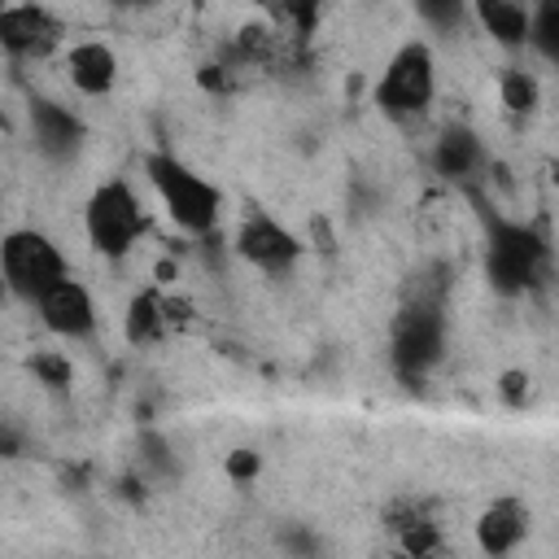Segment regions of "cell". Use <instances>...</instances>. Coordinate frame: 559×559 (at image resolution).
I'll return each instance as SVG.
<instances>
[{"mask_svg":"<svg viewBox=\"0 0 559 559\" xmlns=\"http://www.w3.org/2000/svg\"><path fill=\"white\" fill-rule=\"evenodd\" d=\"M144 170H148V183H153L157 201L166 205V214H170V223L179 231L214 236L218 214H223V192L205 175H197L188 162H179L170 153H148Z\"/></svg>","mask_w":559,"mask_h":559,"instance_id":"1","label":"cell"},{"mask_svg":"<svg viewBox=\"0 0 559 559\" xmlns=\"http://www.w3.org/2000/svg\"><path fill=\"white\" fill-rule=\"evenodd\" d=\"M445 354V301L441 288H415L393 319L389 358L402 380H424Z\"/></svg>","mask_w":559,"mask_h":559,"instance_id":"2","label":"cell"},{"mask_svg":"<svg viewBox=\"0 0 559 559\" xmlns=\"http://www.w3.org/2000/svg\"><path fill=\"white\" fill-rule=\"evenodd\" d=\"M489 227V245H485V271L489 284L507 297L528 293L542 271H546V240L537 227L515 223V218H485Z\"/></svg>","mask_w":559,"mask_h":559,"instance_id":"3","label":"cell"},{"mask_svg":"<svg viewBox=\"0 0 559 559\" xmlns=\"http://www.w3.org/2000/svg\"><path fill=\"white\" fill-rule=\"evenodd\" d=\"M437 96V61H432V48L424 39H411L402 44L380 83H376V105L393 118V122H411V118H424L428 105Z\"/></svg>","mask_w":559,"mask_h":559,"instance_id":"4","label":"cell"},{"mask_svg":"<svg viewBox=\"0 0 559 559\" xmlns=\"http://www.w3.org/2000/svg\"><path fill=\"white\" fill-rule=\"evenodd\" d=\"M83 227L100 258H109V262L127 258L144 236V210H140V197L131 192V183L127 179L100 183L83 205Z\"/></svg>","mask_w":559,"mask_h":559,"instance_id":"5","label":"cell"},{"mask_svg":"<svg viewBox=\"0 0 559 559\" xmlns=\"http://www.w3.org/2000/svg\"><path fill=\"white\" fill-rule=\"evenodd\" d=\"M0 266L9 280V293L22 301H39L48 288H57L61 280H70L66 271V253L52 245V236L35 231V227H17L4 236L0 245Z\"/></svg>","mask_w":559,"mask_h":559,"instance_id":"6","label":"cell"},{"mask_svg":"<svg viewBox=\"0 0 559 559\" xmlns=\"http://www.w3.org/2000/svg\"><path fill=\"white\" fill-rule=\"evenodd\" d=\"M236 253H240L249 266L266 271V275H284V271L297 266L301 240H297V231H288L280 218H271V214H249V218H240V227H236Z\"/></svg>","mask_w":559,"mask_h":559,"instance_id":"7","label":"cell"},{"mask_svg":"<svg viewBox=\"0 0 559 559\" xmlns=\"http://www.w3.org/2000/svg\"><path fill=\"white\" fill-rule=\"evenodd\" d=\"M35 310H39V323L61 341H87L96 332V301H92L87 284H79L74 275L61 280L57 288H48L35 301Z\"/></svg>","mask_w":559,"mask_h":559,"instance_id":"8","label":"cell"},{"mask_svg":"<svg viewBox=\"0 0 559 559\" xmlns=\"http://www.w3.org/2000/svg\"><path fill=\"white\" fill-rule=\"evenodd\" d=\"M528 528H533V511H528L520 498H493V502L476 515V524H472L476 550H480L485 559H507V555L528 537Z\"/></svg>","mask_w":559,"mask_h":559,"instance_id":"9","label":"cell"},{"mask_svg":"<svg viewBox=\"0 0 559 559\" xmlns=\"http://www.w3.org/2000/svg\"><path fill=\"white\" fill-rule=\"evenodd\" d=\"M61 39V22L39 4L0 9V48L9 57H44Z\"/></svg>","mask_w":559,"mask_h":559,"instance_id":"10","label":"cell"},{"mask_svg":"<svg viewBox=\"0 0 559 559\" xmlns=\"http://www.w3.org/2000/svg\"><path fill=\"white\" fill-rule=\"evenodd\" d=\"M31 135H35V148L48 162H70L83 148V122H79V114H70L57 100H35L31 105Z\"/></svg>","mask_w":559,"mask_h":559,"instance_id":"11","label":"cell"},{"mask_svg":"<svg viewBox=\"0 0 559 559\" xmlns=\"http://www.w3.org/2000/svg\"><path fill=\"white\" fill-rule=\"evenodd\" d=\"M432 166H437V175L450 179V183H472V179H480V170L489 166V153H485V144H480V135H476L472 127L454 122V127H445V131L437 135V144H432Z\"/></svg>","mask_w":559,"mask_h":559,"instance_id":"12","label":"cell"},{"mask_svg":"<svg viewBox=\"0 0 559 559\" xmlns=\"http://www.w3.org/2000/svg\"><path fill=\"white\" fill-rule=\"evenodd\" d=\"M66 74L83 96H109L118 83V57L105 39H83L66 52Z\"/></svg>","mask_w":559,"mask_h":559,"instance_id":"13","label":"cell"},{"mask_svg":"<svg viewBox=\"0 0 559 559\" xmlns=\"http://www.w3.org/2000/svg\"><path fill=\"white\" fill-rule=\"evenodd\" d=\"M166 323H170V306L157 297V288H144L127 301V319H122V332L131 345H153L166 336Z\"/></svg>","mask_w":559,"mask_h":559,"instance_id":"14","label":"cell"},{"mask_svg":"<svg viewBox=\"0 0 559 559\" xmlns=\"http://www.w3.org/2000/svg\"><path fill=\"white\" fill-rule=\"evenodd\" d=\"M476 17H480V26H485L498 44H507V48H520V44H528V35H533V9L511 4V0H485V4L476 9Z\"/></svg>","mask_w":559,"mask_h":559,"instance_id":"15","label":"cell"},{"mask_svg":"<svg viewBox=\"0 0 559 559\" xmlns=\"http://www.w3.org/2000/svg\"><path fill=\"white\" fill-rule=\"evenodd\" d=\"M498 92H502L507 114H515V118H528V114L542 105V83H537L528 70H520V66H511V70L502 74Z\"/></svg>","mask_w":559,"mask_h":559,"instance_id":"16","label":"cell"},{"mask_svg":"<svg viewBox=\"0 0 559 559\" xmlns=\"http://www.w3.org/2000/svg\"><path fill=\"white\" fill-rule=\"evenodd\" d=\"M528 44L559 70V4H537L533 9V35Z\"/></svg>","mask_w":559,"mask_h":559,"instance_id":"17","label":"cell"},{"mask_svg":"<svg viewBox=\"0 0 559 559\" xmlns=\"http://www.w3.org/2000/svg\"><path fill=\"white\" fill-rule=\"evenodd\" d=\"M31 371H35V376H39V384H48V389H66V384L74 380L70 358H61V354H52V349L35 354V358H31Z\"/></svg>","mask_w":559,"mask_h":559,"instance_id":"18","label":"cell"},{"mask_svg":"<svg viewBox=\"0 0 559 559\" xmlns=\"http://www.w3.org/2000/svg\"><path fill=\"white\" fill-rule=\"evenodd\" d=\"M227 476L231 480H253L258 476V454L253 450H231L227 454Z\"/></svg>","mask_w":559,"mask_h":559,"instance_id":"19","label":"cell"},{"mask_svg":"<svg viewBox=\"0 0 559 559\" xmlns=\"http://www.w3.org/2000/svg\"><path fill=\"white\" fill-rule=\"evenodd\" d=\"M459 13H463L459 4H428V0L419 4V17H428V22H437V26H450V22H459Z\"/></svg>","mask_w":559,"mask_h":559,"instance_id":"20","label":"cell"}]
</instances>
